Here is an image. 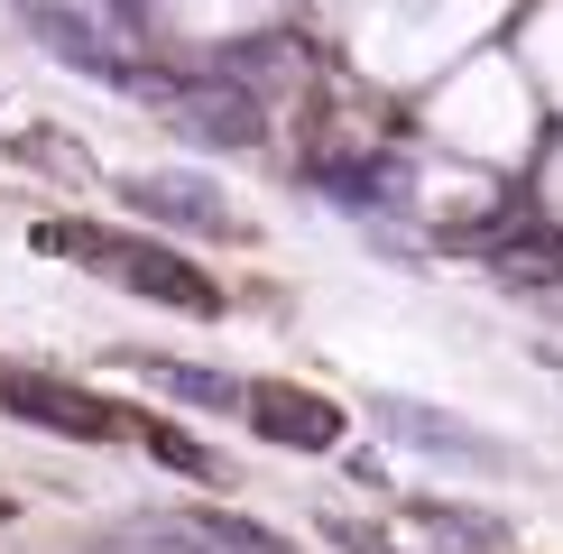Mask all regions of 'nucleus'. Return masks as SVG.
Wrapping results in <instances>:
<instances>
[{
	"mask_svg": "<svg viewBox=\"0 0 563 554\" xmlns=\"http://www.w3.org/2000/svg\"><path fill=\"white\" fill-rule=\"evenodd\" d=\"M0 407L10 416H29V425H56V434H75V444H111V434H130V416L111 407V398H92V388H65V379H0Z\"/></svg>",
	"mask_w": 563,
	"mask_h": 554,
	"instance_id": "nucleus-4",
	"label": "nucleus"
},
{
	"mask_svg": "<svg viewBox=\"0 0 563 554\" xmlns=\"http://www.w3.org/2000/svg\"><path fill=\"white\" fill-rule=\"evenodd\" d=\"M46 250H75V259H92V268H111L121 287H139L148 306H185V314H222V287L203 277L185 250H167V241H92V231H65V222H46L37 231Z\"/></svg>",
	"mask_w": 563,
	"mask_h": 554,
	"instance_id": "nucleus-2",
	"label": "nucleus"
},
{
	"mask_svg": "<svg viewBox=\"0 0 563 554\" xmlns=\"http://www.w3.org/2000/svg\"><path fill=\"white\" fill-rule=\"evenodd\" d=\"M379 425L397 434V444H416V453H434V462H462V472H508V453H499V434H481V425H462V416H443L426 398H379Z\"/></svg>",
	"mask_w": 563,
	"mask_h": 554,
	"instance_id": "nucleus-5",
	"label": "nucleus"
},
{
	"mask_svg": "<svg viewBox=\"0 0 563 554\" xmlns=\"http://www.w3.org/2000/svg\"><path fill=\"white\" fill-rule=\"evenodd\" d=\"M130 369H148V388H167V398H185V407H241L250 388H231L222 369H203V361H167V352H139Z\"/></svg>",
	"mask_w": 563,
	"mask_h": 554,
	"instance_id": "nucleus-8",
	"label": "nucleus"
},
{
	"mask_svg": "<svg viewBox=\"0 0 563 554\" xmlns=\"http://www.w3.org/2000/svg\"><path fill=\"white\" fill-rule=\"evenodd\" d=\"M121 203L130 213H148V222H167V231H203V241H231V195L213 176H185V167H148V176H121Z\"/></svg>",
	"mask_w": 563,
	"mask_h": 554,
	"instance_id": "nucleus-3",
	"label": "nucleus"
},
{
	"mask_svg": "<svg viewBox=\"0 0 563 554\" xmlns=\"http://www.w3.org/2000/svg\"><path fill=\"white\" fill-rule=\"evenodd\" d=\"M241 416L268 434V444H287V453H333V444H342V407H333V398H314V388H287V379L250 388Z\"/></svg>",
	"mask_w": 563,
	"mask_h": 554,
	"instance_id": "nucleus-6",
	"label": "nucleus"
},
{
	"mask_svg": "<svg viewBox=\"0 0 563 554\" xmlns=\"http://www.w3.org/2000/svg\"><path fill=\"white\" fill-rule=\"evenodd\" d=\"M407 518L426 527V536H443L453 554H499V545H508V527L481 518V508H443V499H426V508H407Z\"/></svg>",
	"mask_w": 563,
	"mask_h": 554,
	"instance_id": "nucleus-9",
	"label": "nucleus"
},
{
	"mask_svg": "<svg viewBox=\"0 0 563 554\" xmlns=\"http://www.w3.org/2000/svg\"><path fill=\"white\" fill-rule=\"evenodd\" d=\"M167 121L176 130H195V138H222V148H250L260 138V102H250L241 84H185V92H167Z\"/></svg>",
	"mask_w": 563,
	"mask_h": 554,
	"instance_id": "nucleus-7",
	"label": "nucleus"
},
{
	"mask_svg": "<svg viewBox=\"0 0 563 554\" xmlns=\"http://www.w3.org/2000/svg\"><path fill=\"white\" fill-rule=\"evenodd\" d=\"M19 29H29L56 65L111 84V92H148V37H139L130 0H19Z\"/></svg>",
	"mask_w": 563,
	"mask_h": 554,
	"instance_id": "nucleus-1",
	"label": "nucleus"
}]
</instances>
